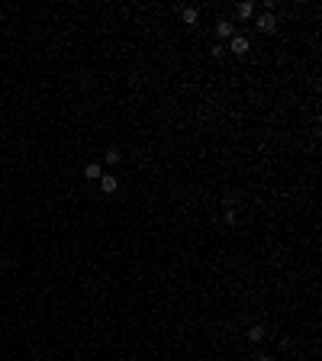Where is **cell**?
<instances>
[{"mask_svg": "<svg viewBox=\"0 0 322 361\" xmlns=\"http://www.w3.org/2000/svg\"><path fill=\"white\" fill-rule=\"evenodd\" d=\"M209 55H213V58H223V55H226V46H223V42H216V46L209 48Z\"/></svg>", "mask_w": 322, "mask_h": 361, "instance_id": "cell-11", "label": "cell"}, {"mask_svg": "<svg viewBox=\"0 0 322 361\" xmlns=\"http://www.w3.org/2000/svg\"><path fill=\"white\" fill-rule=\"evenodd\" d=\"M223 223L226 226H235L238 223V213H235V210H226V213H223Z\"/></svg>", "mask_w": 322, "mask_h": 361, "instance_id": "cell-10", "label": "cell"}, {"mask_svg": "<svg viewBox=\"0 0 322 361\" xmlns=\"http://www.w3.org/2000/svg\"><path fill=\"white\" fill-rule=\"evenodd\" d=\"M252 361H271V355H264V352H258V355H254V358Z\"/></svg>", "mask_w": 322, "mask_h": 361, "instance_id": "cell-12", "label": "cell"}, {"mask_svg": "<svg viewBox=\"0 0 322 361\" xmlns=\"http://www.w3.org/2000/svg\"><path fill=\"white\" fill-rule=\"evenodd\" d=\"M84 177H87V181H100V177H103V162L84 165Z\"/></svg>", "mask_w": 322, "mask_h": 361, "instance_id": "cell-4", "label": "cell"}, {"mask_svg": "<svg viewBox=\"0 0 322 361\" xmlns=\"http://www.w3.org/2000/svg\"><path fill=\"white\" fill-rule=\"evenodd\" d=\"M245 336H248V342H252V345H258L261 338H264V326H248Z\"/></svg>", "mask_w": 322, "mask_h": 361, "instance_id": "cell-7", "label": "cell"}, {"mask_svg": "<svg viewBox=\"0 0 322 361\" xmlns=\"http://www.w3.org/2000/svg\"><path fill=\"white\" fill-rule=\"evenodd\" d=\"M235 16H238V20H252V16H254V3H238Z\"/></svg>", "mask_w": 322, "mask_h": 361, "instance_id": "cell-8", "label": "cell"}, {"mask_svg": "<svg viewBox=\"0 0 322 361\" xmlns=\"http://www.w3.org/2000/svg\"><path fill=\"white\" fill-rule=\"evenodd\" d=\"M100 191H103V193H116V191H119V177H116V174H103V177H100Z\"/></svg>", "mask_w": 322, "mask_h": 361, "instance_id": "cell-3", "label": "cell"}, {"mask_svg": "<svg viewBox=\"0 0 322 361\" xmlns=\"http://www.w3.org/2000/svg\"><path fill=\"white\" fill-rule=\"evenodd\" d=\"M248 48H252V39H248V36H238V32H235V36L229 39V46H226V52H232V55H245Z\"/></svg>", "mask_w": 322, "mask_h": 361, "instance_id": "cell-1", "label": "cell"}, {"mask_svg": "<svg viewBox=\"0 0 322 361\" xmlns=\"http://www.w3.org/2000/svg\"><path fill=\"white\" fill-rule=\"evenodd\" d=\"M103 162H107V165H119V162H123V155H119V148H107V155H103Z\"/></svg>", "mask_w": 322, "mask_h": 361, "instance_id": "cell-9", "label": "cell"}, {"mask_svg": "<svg viewBox=\"0 0 322 361\" xmlns=\"http://www.w3.org/2000/svg\"><path fill=\"white\" fill-rule=\"evenodd\" d=\"M216 36H219V39H232V36H235V26H232L229 20H219V23H216Z\"/></svg>", "mask_w": 322, "mask_h": 361, "instance_id": "cell-6", "label": "cell"}, {"mask_svg": "<svg viewBox=\"0 0 322 361\" xmlns=\"http://www.w3.org/2000/svg\"><path fill=\"white\" fill-rule=\"evenodd\" d=\"M181 20H184V26H197L200 23V10L197 7H184L181 10Z\"/></svg>", "mask_w": 322, "mask_h": 361, "instance_id": "cell-5", "label": "cell"}, {"mask_svg": "<svg viewBox=\"0 0 322 361\" xmlns=\"http://www.w3.org/2000/svg\"><path fill=\"white\" fill-rule=\"evenodd\" d=\"M254 23H258L261 32H268V36H271V32H277V13H271V10H268V13H261Z\"/></svg>", "mask_w": 322, "mask_h": 361, "instance_id": "cell-2", "label": "cell"}]
</instances>
